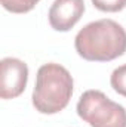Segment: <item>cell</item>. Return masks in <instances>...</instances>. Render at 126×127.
<instances>
[{
  "label": "cell",
  "instance_id": "6",
  "mask_svg": "<svg viewBox=\"0 0 126 127\" xmlns=\"http://www.w3.org/2000/svg\"><path fill=\"white\" fill-rule=\"evenodd\" d=\"M110 84L113 90L126 97V64L117 66L110 75Z\"/></svg>",
  "mask_w": 126,
  "mask_h": 127
},
{
  "label": "cell",
  "instance_id": "2",
  "mask_svg": "<svg viewBox=\"0 0 126 127\" xmlns=\"http://www.w3.org/2000/svg\"><path fill=\"white\" fill-rule=\"evenodd\" d=\"M73 77L70 71L55 62L39 68L33 90V105L40 114H58L68 105L73 96Z\"/></svg>",
  "mask_w": 126,
  "mask_h": 127
},
{
  "label": "cell",
  "instance_id": "8",
  "mask_svg": "<svg viewBox=\"0 0 126 127\" xmlns=\"http://www.w3.org/2000/svg\"><path fill=\"white\" fill-rule=\"evenodd\" d=\"M92 4L101 12H120L126 7V0H92Z\"/></svg>",
  "mask_w": 126,
  "mask_h": 127
},
{
  "label": "cell",
  "instance_id": "5",
  "mask_svg": "<svg viewBox=\"0 0 126 127\" xmlns=\"http://www.w3.org/2000/svg\"><path fill=\"white\" fill-rule=\"evenodd\" d=\"M83 0H55L49 9V24L55 31H70L83 16Z\"/></svg>",
  "mask_w": 126,
  "mask_h": 127
},
{
  "label": "cell",
  "instance_id": "4",
  "mask_svg": "<svg viewBox=\"0 0 126 127\" xmlns=\"http://www.w3.org/2000/svg\"><path fill=\"white\" fill-rule=\"evenodd\" d=\"M28 66L18 58H3L0 62V97L15 99L25 90Z\"/></svg>",
  "mask_w": 126,
  "mask_h": 127
},
{
  "label": "cell",
  "instance_id": "1",
  "mask_svg": "<svg viewBox=\"0 0 126 127\" xmlns=\"http://www.w3.org/2000/svg\"><path fill=\"white\" fill-rule=\"evenodd\" d=\"M80 58L91 62H108L126 52V30L113 19H98L86 24L74 38Z\"/></svg>",
  "mask_w": 126,
  "mask_h": 127
},
{
  "label": "cell",
  "instance_id": "3",
  "mask_svg": "<svg viewBox=\"0 0 126 127\" xmlns=\"http://www.w3.org/2000/svg\"><path fill=\"white\" fill-rule=\"evenodd\" d=\"M76 109L77 115L91 127H126V109L101 90H86Z\"/></svg>",
  "mask_w": 126,
  "mask_h": 127
},
{
  "label": "cell",
  "instance_id": "7",
  "mask_svg": "<svg viewBox=\"0 0 126 127\" xmlns=\"http://www.w3.org/2000/svg\"><path fill=\"white\" fill-rule=\"evenodd\" d=\"M40 0H1V6L12 13H27Z\"/></svg>",
  "mask_w": 126,
  "mask_h": 127
}]
</instances>
